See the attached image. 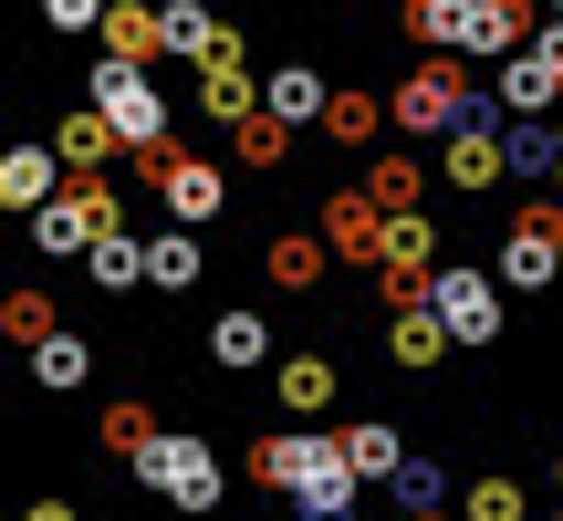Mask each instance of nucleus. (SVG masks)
Returning <instances> with one entry per match:
<instances>
[{
	"label": "nucleus",
	"instance_id": "obj_1",
	"mask_svg": "<svg viewBox=\"0 0 563 521\" xmlns=\"http://www.w3.org/2000/svg\"><path fill=\"white\" fill-rule=\"evenodd\" d=\"M386 115H397L407 136H439V146L460 136V125H511L501 104H490V84L470 74L460 53H428V63H407V74L386 84Z\"/></svg>",
	"mask_w": 563,
	"mask_h": 521
},
{
	"label": "nucleus",
	"instance_id": "obj_2",
	"mask_svg": "<svg viewBox=\"0 0 563 521\" xmlns=\"http://www.w3.org/2000/svg\"><path fill=\"white\" fill-rule=\"evenodd\" d=\"M251 480H262V490H292L302 511L365 501V480L344 469V439H313V428H282V439H262V448H251Z\"/></svg>",
	"mask_w": 563,
	"mask_h": 521
},
{
	"label": "nucleus",
	"instance_id": "obj_3",
	"mask_svg": "<svg viewBox=\"0 0 563 521\" xmlns=\"http://www.w3.org/2000/svg\"><path fill=\"white\" fill-rule=\"evenodd\" d=\"M136 490H146V501H167L178 521H209V511L230 501V459L209 439H188V428H167V439L136 459Z\"/></svg>",
	"mask_w": 563,
	"mask_h": 521
},
{
	"label": "nucleus",
	"instance_id": "obj_4",
	"mask_svg": "<svg viewBox=\"0 0 563 521\" xmlns=\"http://www.w3.org/2000/svg\"><path fill=\"white\" fill-rule=\"evenodd\" d=\"M84 104L115 125L125 157H167V95H157V74H136V63H95V74H84Z\"/></svg>",
	"mask_w": 563,
	"mask_h": 521
},
{
	"label": "nucleus",
	"instance_id": "obj_5",
	"mask_svg": "<svg viewBox=\"0 0 563 521\" xmlns=\"http://www.w3.org/2000/svg\"><path fill=\"white\" fill-rule=\"evenodd\" d=\"M490 281H501V292H553V281H563V199H543V188H532V199L511 209Z\"/></svg>",
	"mask_w": 563,
	"mask_h": 521
},
{
	"label": "nucleus",
	"instance_id": "obj_6",
	"mask_svg": "<svg viewBox=\"0 0 563 521\" xmlns=\"http://www.w3.org/2000/svg\"><path fill=\"white\" fill-rule=\"evenodd\" d=\"M136 178L167 199V230H220L230 220V167L220 157H178L167 146V157H136Z\"/></svg>",
	"mask_w": 563,
	"mask_h": 521
},
{
	"label": "nucleus",
	"instance_id": "obj_7",
	"mask_svg": "<svg viewBox=\"0 0 563 521\" xmlns=\"http://www.w3.org/2000/svg\"><path fill=\"white\" fill-rule=\"evenodd\" d=\"M428 313L449 323V344L481 355V344H501V281H490L481 260H449V271L428 281Z\"/></svg>",
	"mask_w": 563,
	"mask_h": 521
},
{
	"label": "nucleus",
	"instance_id": "obj_8",
	"mask_svg": "<svg viewBox=\"0 0 563 521\" xmlns=\"http://www.w3.org/2000/svg\"><path fill=\"white\" fill-rule=\"evenodd\" d=\"M532 42H543V21H532V0H460V63H522Z\"/></svg>",
	"mask_w": 563,
	"mask_h": 521
},
{
	"label": "nucleus",
	"instance_id": "obj_9",
	"mask_svg": "<svg viewBox=\"0 0 563 521\" xmlns=\"http://www.w3.org/2000/svg\"><path fill=\"white\" fill-rule=\"evenodd\" d=\"M501 178H511V125H460L439 146V188H460V199H490Z\"/></svg>",
	"mask_w": 563,
	"mask_h": 521
},
{
	"label": "nucleus",
	"instance_id": "obj_10",
	"mask_svg": "<svg viewBox=\"0 0 563 521\" xmlns=\"http://www.w3.org/2000/svg\"><path fill=\"white\" fill-rule=\"evenodd\" d=\"M334 95H344V84L323 74V63H272V74H262V115H272V125H292V136L334 115Z\"/></svg>",
	"mask_w": 563,
	"mask_h": 521
},
{
	"label": "nucleus",
	"instance_id": "obj_11",
	"mask_svg": "<svg viewBox=\"0 0 563 521\" xmlns=\"http://www.w3.org/2000/svg\"><path fill=\"white\" fill-rule=\"evenodd\" d=\"M376 241H386V209L365 199V188H334V199H323V251L376 271Z\"/></svg>",
	"mask_w": 563,
	"mask_h": 521
},
{
	"label": "nucleus",
	"instance_id": "obj_12",
	"mask_svg": "<svg viewBox=\"0 0 563 521\" xmlns=\"http://www.w3.org/2000/svg\"><path fill=\"white\" fill-rule=\"evenodd\" d=\"M199 115L220 125V136L262 125V74H251V63H209V74H199Z\"/></svg>",
	"mask_w": 563,
	"mask_h": 521
},
{
	"label": "nucleus",
	"instance_id": "obj_13",
	"mask_svg": "<svg viewBox=\"0 0 563 521\" xmlns=\"http://www.w3.org/2000/svg\"><path fill=\"white\" fill-rule=\"evenodd\" d=\"M334 439H344V469H355L365 490H397V469H407L397 418H355V428H334Z\"/></svg>",
	"mask_w": 563,
	"mask_h": 521
},
{
	"label": "nucleus",
	"instance_id": "obj_14",
	"mask_svg": "<svg viewBox=\"0 0 563 521\" xmlns=\"http://www.w3.org/2000/svg\"><path fill=\"white\" fill-rule=\"evenodd\" d=\"M323 271H334L323 230H272V241H262V281H272V292H313Z\"/></svg>",
	"mask_w": 563,
	"mask_h": 521
},
{
	"label": "nucleus",
	"instance_id": "obj_15",
	"mask_svg": "<svg viewBox=\"0 0 563 521\" xmlns=\"http://www.w3.org/2000/svg\"><path fill=\"white\" fill-rule=\"evenodd\" d=\"M365 199H376L386 209V220H418V199H428V167L418 157H407V146H376V157H365Z\"/></svg>",
	"mask_w": 563,
	"mask_h": 521
},
{
	"label": "nucleus",
	"instance_id": "obj_16",
	"mask_svg": "<svg viewBox=\"0 0 563 521\" xmlns=\"http://www.w3.org/2000/svg\"><path fill=\"white\" fill-rule=\"evenodd\" d=\"M167 53V11H146V0H104V63H157Z\"/></svg>",
	"mask_w": 563,
	"mask_h": 521
},
{
	"label": "nucleus",
	"instance_id": "obj_17",
	"mask_svg": "<svg viewBox=\"0 0 563 521\" xmlns=\"http://www.w3.org/2000/svg\"><path fill=\"white\" fill-rule=\"evenodd\" d=\"M209 365H220V376H251V365H272V323L251 313V302L209 313Z\"/></svg>",
	"mask_w": 563,
	"mask_h": 521
},
{
	"label": "nucleus",
	"instance_id": "obj_18",
	"mask_svg": "<svg viewBox=\"0 0 563 521\" xmlns=\"http://www.w3.org/2000/svg\"><path fill=\"white\" fill-rule=\"evenodd\" d=\"M53 157L74 167V178H104V157H125V146H115V125H104L95 104H74V115L53 125Z\"/></svg>",
	"mask_w": 563,
	"mask_h": 521
},
{
	"label": "nucleus",
	"instance_id": "obj_19",
	"mask_svg": "<svg viewBox=\"0 0 563 521\" xmlns=\"http://www.w3.org/2000/svg\"><path fill=\"white\" fill-rule=\"evenodd\" d=\"M272 397H282V418H323V407H334V355H282Z\"/></svg>",
	"mask_w": 563,
	"mask_h": 521
},
{
	"label": "nucleus",
	"instance_id": "obj_20",
	"mask_svg": "<svg viewBox=\"0 0 563 521\" xmlns=\"http://www.w3.org/2000/svg\"><path fill=\"white\" fill-rule=\"evenodd\" d=\"M386 355H397L407 376H428V365L449 355V323L428 313V302H407V313H386Z\"/></svg>",
	"mask_w": 563,
	"mask_h": 521
},
{
	"label": "nucleus",
	"instance_id": "obj_21",
	"mask_svg": "<svg viewBox=\"0 0 563 521\" xmlns=\"http://www.w3.org/2000/svg\"><path fill=\"white\" fill-rule=\"evenodd\" d=\"M84 376H95V344H84L74 323H63L53 344H32V386H42V397H74Z\"/></svg>",
	"mask_w": 563,
	"mask_h": 521
},
{
	"label": "nucleus",
	"instance_id": "obj_22",
	"mask_svg": "<svg viewBox=\"0 0 563 521\" xmlns=\"http://www.w3.org/2000/svg\"><path fill=\"white\" fill-rule=\"evenodd\" d=\"M199 271H209L199 230H157V241H146V281H157V292H199Z\"/></svg>",
	"mask_w": 563,
	"mask_h": 521
},
{
	"label": "nucleus",
	"instance_id": "obj_23",
	"mask_svg": "<svg viewBox=\"0 0 563 521\" xmlns=\"http://www.w3.org/2000/svg\"><path fill=\"white\" fill-rule=\"evenodd\" d=\"M376 125H397V115H386V95L344 84V95H334V115H323V136H334V146H355V157H365V146H376Z\"/></svg>",
	"mask_w": 563,
	"mask_h": 521
},
{
	"label": "nucleus",
	"instance_id": "obj_24",
	"mask_svg": "<svg viewBox=\"0 0 563 521\" xmlns=\"http://www.w3.org/2000/svg\"><path fill=\"white\" fill-rule=\"evenodd\" d=\"M95 439H104V448H115V459H125V469H136V459H146V448H157V439H167V428H157V418H146V407H136V397H115V407H104V428H95Z\"/></svg>",
	"mask_w": 563,
	"mask_h": 521
},
{
	"label": "nucleus",
	"instance_id": "obj_25",
	"mask_svg": "<svg viewBox=\"0 0 563 521\" xmlns=\"http://www.w3.org/2000/svg\"><path fill=\"white\" fill-rule=\"evenodd\" d=\"M84 281H95V292H136V281H146V241H136V230H115V241L84 260Z\"/></svg>",
	"mask_w": 563,
	"mask_h": 521
},
{
	"label": "nucleus",
	"instance_id": "obj_26",
	"mask_svg": "<svg viewBox=\"0 0 563 521\" xmlns=\"http://www.w3.org/2000/svg\"><path fill=\"white\" fill-rule=\"evenodd\" d=\"M386 501H397L407 521H439V501H449V469H439V459H407V469H397V490H386Z\"/></svg>",
	"mask_w": 563,
	"mask_h": 521
},
{
	"label": "nucleus",
	"instance_id": "obj_27",
	"mask_svg": "<svg viewBox=\"0 0 563 521\" xmlns=\"http://www.w3.org/2000/svg\"><path fill=\"white\" fill-rule=\"evenodd\" d=\"M470 521H532V501H522V480L511 469H490V480H470V501H460Z\"/></svg>",
	"mask_w": 563,
	"mask_h": 521
},
{
	"label": "nucleus",
	"instance_id": "obj_28",
	"mask_svg": "<svg viewBox=\"0 0 563 521\" xmlns=\"http://www.w3.org/2000/svg\"><path fill=\"white\" fill-rule=\"evenodd\" d=\"M407 42H428V53H460V0H407Z\"/></svg>",
	"mask_w": 563,
	"mask_h": 521
},
{
	"label": "nucleus",
	"instance_id": "obj_29",
	"mask_svg": "<svg viewBox=\"0 0 563 521\" xmlns=\"http://www.w3.org/2000/svg\"><path fill=\"white\" fill-rule=\"evenodd\" d=\"M553 167H563V146H553V125H511V178H532V188H553Z\"/></svg>",
	"mask_w": 563,
	"mask_h": 521
},
{
	"label": "nucleus",
	"instance_id": "obj_30",
	"mask_svg": "<svg viewBox=\"0 0 563 521\" xmlns=\"http://www.w3.org/2000/svg\"><path fill=\"white\" fill-rule=\"evenodd\" d=\"M0 323H11L21 344H53V334H63V313H53V292H11V302H0Z\"/></svg>",
	"mask_w": 563,
	"mask_h": 521
},
{
	"label": "nucleus",
	"instance_id": "obj_31",
	"mask_svg": "<svg viewBox=\"0 0 563 521\" xmlns=\"http://www.w3.org/2000/svg\"><path fill=\"white\" fill-rule=\"evenodd\" d=\"M230 157H241V167H282V157H292V125H241V136H230Z\"/></svg>",
	"mask_w": 563,
	"mask_h": 521
},
{
	"label": "nucleus",
	"instance_id": "obj_32",
	"mask_svg": "<svg viewBox=\"0 0 563 521\" xmlns=\"http://www.w3.org/2000/svg\"><path fill=\"white\" fill-rule=\"evenodd\" d=\"M42 32H104V0H42Z\"/></svg>",
	"mask_w": 563,
	"mask_h": 521
},
{
	"label": "nucleus",
	"instance_id": "obj_33",
	"mask_svg": "<svg viewBox=\"0 0 563 521\" xmlns=\"http://www.w3.org/2000/svg\"><path fill=\"white\" fill-rule=\"evenodd\" d=\"M532 63H543V74L563 84V32H553V21H543V42H532Z\"/></svg>",
	"mask_w": 563,
	"mask_h": 521
},
{
	"label": "nucleus",
	"instance_id": "obj_34",
	"mask_svg": "<svg viewBox=\"0 0 563 521\" xmlns=\"http://www.w3.org/2000/svg\"><path fill=\"white\" fill-rule=\"evenodd\" d=\"M21 521H84L74 501H32V511H21Z\"/></svg>",
	"mask_w": 563,
	"mask_h": 521
},
{
	"label": "nucleus",
	"instance_id": "obj_35",
	"mask_svg": "<svg viewBox=\"0 0 563 521\" xmlns=\"http://www.w3.org/2000/svg\"><path fill=\"white\" fill-rule=\"evenodd\" d=\"M553 146H563V115H553ZM553 188H563V167H553Z\"/></svg>",
	"mask_w": 563,
	"mask_h": 521
},
{
	"label": "nucleus",
	"instance_id": "obj_36",
	"mask_svg": "<svg viewBox=\"0 0 563 521\" xmlns=\"http://www.w3.org/2000/svg\"><path fill=\"white\" fill-rule=\"evenodd\" d=\"M543 21H553V32H563V0H553V11H543Z\"/></svg>",
	"mask_w": 563,
	"mask_h": 521
},
{
	"label": "nucleus",
	"instance_id": "obj_37",
	"mask_svg": "<svg viewBox=\"0 0 563 521\" xmlns=\"http://www.w3.org/2000/svg\"><path fill=\"white\" fill-rule=\"evenodd\" d=\"M553 490H563V459H553Z\"/></svg>",
	"mask_w": 563,
	"mask_h": 521
},
{
	"label": "nucleus",
	"instance_id": "obj_38",
	"mask_svg": "<svg viewBox=\"0 0 563 521\" xmlns=\"http://www.w3.org/2000/svg\"><path fill=\"white\" fill-rule=\"evenodd\" d=\"M553 521H563V511H553Z\"/></svg>",
	"mask_w": 563,
	"mask_h": 521
}]
</instances>
